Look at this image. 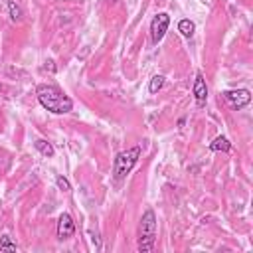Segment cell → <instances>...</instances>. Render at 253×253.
I'll use <instances>...</instances> for the list:
<instances>
[{"mask_svg": "<svg viewBox=\"0 0 253 253\" xmlns=\"http://www.w3.org/2000/svg\"><path fill=\"white\" fill-rule=\"evenodd\" d=\"M36 97H38L40 105L53 115H65V113L73 111V101L57 85H45V83L38 85Z\"/></svg>", "mask_w": 253, "mask_h": 253, "instance_id": "obj_1", "label": "cell"}, {"mask_svg": "<svg viewBox=\"0 0 253 253\" xmlns=\"http://www.w3.org/2000/svg\"><path fill=\"white\" fill-rule=\"evenodd\" d=\"M136 235H138L136 237L138 239V243H136L138 251L150 253L154 249V243H156V215L150 208L142 213V217L138 221V233Z\"/></svg>", "mask_w": 253, "mask_h": 253, "instance_id": "obj_2", "label": "cell"}, {"mask_svg": "<svg viewBox=\"0 0 253 253\" xmlns=\"http://www.w3.org/2000/svg\"><path fill=\"white\" fill-rule=\"evenodd\" d=\"M138 156H140V146H132V148L121 150L115 156V162H113V180L115 182L125 180L132 172L134 164L138 162Z\"/></svg>", "mask_w": 253, "mask_h": 253, "instance_id": "obj_3", "label": "cell"}, {"mask_svg": "<svg viewBox=\"0 0 253 253\" xmlns=\"http://www.w3.org/2000/svg\"><path fill=\"white\" fill-rule=\"evenodd\" d=\"M223 99L231 105L233 111H241L251 103V91L249 89H229L223 91Z\"/></svg>", "mask_w": 253, "mask_h": 253, "instance_id": "obj_4", "label": "cell"}, {"mask_svg": "<svg viewBox=\"0 0 253 253\" xmlns=\"http://www.w3.org/2000/svg\"><path fill=\"white\" fill-rule=\"evenodd\" d=\"M168 26H170V16L166 12H158L152 18V22H150V38H152L154 43H158L164 38V34L168 32Z\"/></svg>", "mask_w": 253, "mask_h": 253, "instance_id": "obj_5", "label": "cell"}, {"mask_svg": "<svg viewBox=\"0 0 253 253\" xmlns=\"http://www.w3.org/2000/svg\"><path fill=\"white\" fill-rule=\"evenodd\" d=\"M192 93H194L196 105H198V107H204V105H206V101H208V85H206V79H204V73H202V71H198V73H196Z\"/></svg>", "mask_w": 253, "mask_h": 253, "instance_id": "obj_6", "label": "cell"}, {"mask_svg": "<svg viewBox=\"0 0 253 253\" xmlns=\"http://www.w3.org/2000/svg\"><path fill=\"white\" fill-rule=\"evenodd\" d=\"M75 235V221L69 213H61L57 219V239H69Z\"/></svg>", "mask_w": 253, "mask_h": 253, "instance_id": "obj_7", "label": "cell"}, {"mask_svg": "<svg viewBox=\"0 0 253 253\" xmlns=\"http://www.w3.org/2000/svg\"><path fill=\"white\" fill-rule=\"evenodd\" d=\"M210 150H211V152H229V150H231V142H229L223 134H219V136H215V138L210 142Z\"/></svg>", "mask_w": 253, "mask_h": 253, "instance_id": "obj_8", "label": "cell"}, {"mask_svg": "<svg viewBox=\"0 0 253 253\" xmlns=\"http://www.w3.org/2000/svg\"><path fill=\"white\" fill-rule=\"evenodd\" d=\"M34 148H36L42 156H45V158H51V156L55 154V148L51 146V142H47V140H43V138H38V140L34 142Z\"/></svg>", "mask_w": 253, "mask_h": 253, "instance_id": "obj_9", "label": "cell"}, {"mask_svg": "<svg viewBox=\"0 0 253 253\" xmlns=\"http://www.w3.org/2000/svg\"><path fill=\"white\" fill-rule=\"evenodd\" d=\"M178 32H180L184 38H192V36H194V32H196V24H194L192 20L184 18V20H180V22H178Z\"/></svg>", "mask_w": 253, "mask_h": 253, "instance_id": "obj_10", "label": "cell"}, {"mask_svg": "<svg viewBox=\"0 0 253 253\" xmlns=\"http://www.w3.org/2000/svg\"><path fill=\"white\" fill-rule=\"evenodd\" d=\"M8 12H10L12 22H20V20H22V16H24L22 8H20V6H18L14 0H8Z\"/></svg>", "mask_w": 253, "mask_h": 253, "instance_id": "obj_11", "label": "cell"}, {"mask_svg": "<svg viewBox=\"0 0 253 253\" xmlns=\"http://www.w3.org/2000/svg\"><path fill=\"white\" fill-rule=\"evenodd\" d=\"M162 87H164V75H154V77L148 81V91H150L152 95L158 93Z\"/></svg>", "mask_w": 253, "mask_h": 253, "instance_id": "obj_12", "label": "cell"}, {"mask_svg": "<svg viewBox=\"0 0 253 253\" xmlns=\"http://www.w3.org/2000/svg\"><path fill=\"white\" fill-rule=\"evenodd\" d=\"M16 243L10 239V235H2L0 237V251H16Z\"/></svg>", "mask_w": 253, "mask_h": 253, "instance_id": "obj_13", "label": "cell"}, {"mask_svg": "<svg viewBox=\"0 0 253 253\" xmlns=\"http://www.w3.org/2000/svg\"><path fill=\"white\" fill-rule=\"evenodd\" d=\"M55 184H57V188H59L61 192H71V184H69V180H67L65 176L57 174V176H55Z\"/></svg>", "mask_w": 253, "mask_h": 253, "instance_id": "obj_14", "label": "cell"}, {"mask_svg": "<svg viewBox=\"0 0 253 253\" xmlns=\"http://www.w3.org/2000/svg\"><path fill=\"white\" fill-rule=\"evenodd\" d=\"M49 67V71H55V65H53V61L49 59V61H45V69Z\"/></svg>", "mask_w": 253, "mask_h": 253, "instance_id": "obj_15", "label": "cell"}, {"mask_svg": "<svg viewBox=\"0 0 253 253\" xmlns=\"http://www.w3.org/2000/svg\"><path fill=\"white\" fill-rule=\"evenodd\" d=\"M0 91H2V83H0Z\"/></svg>", "mask_w": 253, "mask_h": 253, "instance_id": "obj_16", "label": "cell"}]
</instances>
